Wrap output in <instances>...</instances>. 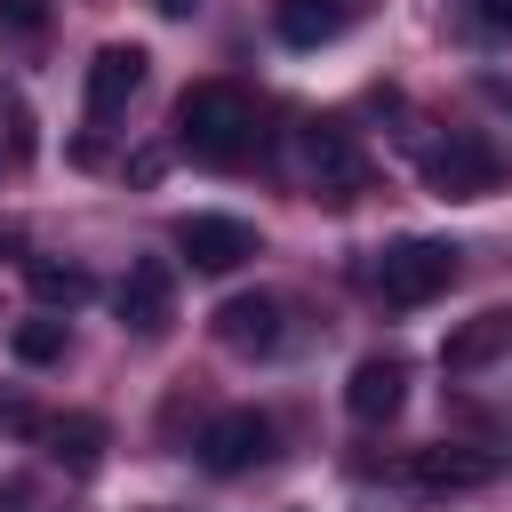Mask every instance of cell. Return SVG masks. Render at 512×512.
Returning <instances> with one entry per match:
<instances>
[{
  "label": "cell",
  "mask_w": 512,
  "mask_h": 512,
  "mask_svg": "<svg viewBox=\"0 0 512 512\" xmlns=\"http://www.w3.org/2000/svg\"><path fill=\"white\" fill-rule=\"evenodd\" d=\"M176 152H192L200 168H248L264 152V112L248 88L232 80H192L176 96Z\"/></svg>",
  "instance_id": "1"
},
{
  "label": "cell",
  "mask_w": 512,
  "mask_h": 512,
  "mask_svg": "<svg viewBox=\"0 0 512 512\" xmlns=\"http://www.w3.org/2000/svg\"><path fill=\"white\" fill-rule=\"evenodd\" d=\"M448 280H456V248H448V240H392V248L368 264V296H376L384 312H416V304H432Z\"/></svg>",
  "instance_id": "2"
},
{
  "label": "cell",
  "mask_w": 512,
  "mask_h": 512,
  "mask_svg": "<svg viewBox=\"0 0 512 512\" xmlns=\"http://www.w3.org/2000/svg\"><path fill=\"white\" fill-rule=\"evenodd\" d=\"M424 184L440 200H488L504 184V152L480 128H448L440 144H424Z\"/></svg>",
  "instance_id": "3"
},
{
  "label": "cell",
  "mask_w": 512,
  "mask_h": 512,
  "mask_svg": "<svg viewBox=\"0 0 512 512\" xmlns=\"http://www.w3.org/2000/svg\"><path fill=\"white\" fill-rule=\"evenodd\" d=\"M304 168H312V192H320V200H336V208L368 184V152L352 144V128H344V120H312V128H304Z\"/></svg>",
  "instance_id": "4"
},
{
  "label": "cell",
  "mask_w": 512,
  "mask_h": 512,
  "mask_svg": "<svg viewBox=\"0 0 512 512\" xmlns=\"http://www.w3.org/2000/svg\"><path fill=\"white\" fill-rule=\"evenodd\" d=\"M272 440H280V432H272L264 408H224V416H208V432H200V464L232 480V472H256V464L272 456Z\"/></svg>",
  "instance_id": "5"
},
{
  "label": "cell",
  "mask_w": 512,
  "mask_h": 512,
  "mask_svg": "<svg viewBox=\"0 0 512 512\" xmlns=\"http://www.w3.org/2000/svg\"><path fill=\"white\" fill-rule=\"evenodd\" d=\"M176 248H184L192 272H240V264L256 256V232H248L240 216H184V224H176Z\"/></svg>",
  "instance_id": "6"
},
{
  "label": "cell",
  "mask_w": 512,
  "mask_h": 512,
  "mask_svg": "<svg viewBox=\"0 0 512 512\" xmlns=\"http://www.w3.org/2000/svg\"><path fill=\"white\" fill-rule=\"evenodd\" d=\"M120 320L152 344V336H168V320H176V272L160 264V256H144V264H128V280H120Z\"/></svg>",
  "instance_id": "7"
},
{
  "label": "cell",
  "mask_w": 512,
  "mask_h": 512,
  "mask_svg": "<svg viewBox=\"0 0 512 512\" xmlns=\"http://www.w3.org/2000/svg\"><path fill=\"white\" fill-rule=\"evenodd\" d=\"M144 64H152V56H144L136 40H104V48L88 56V120H112V112L144 88Z\"/></svg>",
  "instance_id": "8"
},
{
  "label": "cell",
  "mask_w": 512,
  "mask_h": 512,
  "mask_svg": "<svg viewBox=\"0 0 512 512\" xmlns=\"http://www.w3.org/2000/svg\"><path fill=\"white\" fill-rule=\"evenodd\" d=\"M400 400H408V368H400V352H368V360L344 376V408H352L360 424H392Z\"/></svg>",
  "instance_id": "9"
},
{
  "label": "cell",
  "mask_w": 512,
  "mask_h": 512,
  "mask_svg": "<svg viewBox=\"0 0 512 512\" xmlns=\"http://www.w3.org/2000/svg\"><path fill=\"white\" fill-rule=\"evenodd\" d=\"M368 16V0H272V24L288 48H328Z\"/></svg>",
  "instance_id": "10"
},
{
  "label": "cell",
  "mask_w": 512,
  "mask_h": 512,
  "mask_svg": "<svg viewBox=\"0 0 512 512\" xmlns=\"http://www.w3.org/2000/svg\"><path fill=\"white\" fill-rule=\"evenodd\" d=\"M280 296H232L224 312H216V344H232V352H280Z\"/></svg>",
  "instance_id": "11"
},
{
  "label": "cell",
  "mask_w": 512,
  "mask_h": 512,
  "mask_svg": "<svg viewBox=\"0 0 512 512\" xmlns=\"http://www.w3.org/2000/svg\"><path fill=\"white\" fill-rule=\"evenodd\" d=\"M408 480L416 488H488L496 480V456H480V448H416L408 456Z\"/></svg>",
  "instance_id": "12"
},
{
  "label": "cell",
  "mask_w": 512,
  "mask_h": 512,
  "mask_svg": "<svg viewBox=\"0 0 512 512\" xmlns=\"http://www.w3.org/2000/svg\"><path fill=\"white\" fill-rule=\"evenodd\" d=\"M40 440H48V456H56L64 472H96V456H104V416H56V424H40Z\"/></svg>",
  "instance_id": "13"
},
{
  "label": "cell",
  "mask_w": 512,
  "mask_h": 512,
  "mask_svg": "<svg viewBox=\"0 0 512 512\" xmlns=\"http://www.w3.org/2000/svg\"><path fill=\"white\" fill-rule=\"evenodd\" d=\"M24 280H32V296H40V304H56V312L88 304V288H96L80 264H56V256H32V264H24Z\"/></svg>",
  "instance_id": "14"
},
{
  "label": "cell",
  "mask_w": 512,
  "mask_h": 512,
  "mask_svg": "<svg viewBox=\"0 0 512 512\" xmlns=\"http://www.w3.org/2000/svg\"><path fill=\"white\" fill-rule=\"evenodd\" d=\"M496 344H512V312H480L472 328H456V336H448V352H440V360H448V368H480Z\"/></svg>",
  "instance_id": "15"
},
{
  "label": "cell",
  "mask_w": 512,
  "mask_h": 512,
  "mask_svg": "<svg viewBox=\"0 0 512 512\" xmlns=\"http://www.w3.org/2000/svg\"><path fill=\"white\" fill-rule=\"evenodd\" d=\"M32 144H40V136H32L24 96H16V88H0V176H16V168L32 160Z\"/></svg>",
  "instance_id": "16"
},
{
  "label": "cell",
  "mask_w": 512,
  "mask_h": 512,
  "mask_svg": "<svg viewBox=\"0 0 512 512\" xmlns=\"http://www.w3.org/2000/svg\"><path fill=\"white\" fill-rule=\"evenodd\" d=\"M8 352H16L24 368H48V360H64V320H24V328L8 336Z\"/></svg>",
  "instance_id": "17"
},
{
  "label": "cell",
  "mask_w": 512,
  "mask_h": 512,
  "mask_svg": "<svg viewBox=\"0 0 512 512\" xmlns=\"http://www.w3.org/2000/svg\"><path fill=\"white\" fill-rule=\"evenodd\" d=\"M0 24H8L16 40H40V24H48V8H40V0H0Z\"/></svg>",
  "instance_id": "18"
},
{
  "label": "cell",
  "mask_w": 512,
  "mask_h": 512,
  "mask_svg": "<svg viewBox=\"0 0 512 512\" xmlns=\"http://www.w3.org/2000/svg\"><path fill=\"white\" fill-rule=\"evenodd\" d=\"M0 432H40V416L24 400H0Z\"/></svg>",
  "instance_id": "19"
},
{
  "label": "cell",
  "mask_w": 512,
  "mask_h": 512,
  "mask_svg": "<svg viewBox=\"0 0 512 512\" xmlns=\"http://www.w3.org/2000/svg\"><path fill=\"white\" fill-rule=\"evenodd\" d=\"M472 16H480L488 32H512V0H472Z\"/></svg>",
  "instance_id": "20"
},
{
  "label": "cell",
  "mask_w": 512,
  "mask_h": 512,
  "mask_svg": "<svg viewBox=\"0 0 512 512\" xmlns=\"http://www.w3.org/2000/svg\"><path fill=\"white\" fill-rule=\"evenodd\" d=\"M152 8H160V16H192L200 0H152Z\"/></svg>",
  "instance_id": "21"
},
{
  "label": "cell",
  "mask_w": 512,
  "mask_h": 512,
  "mask_svg": "<svg viewBox=\"0 0 512 512\" xmlns=\"http://www.w3.org/2000/svg\"><path fill=\"white\" fill-rule=\"evenodd\" d=\"M496 96H504V104H512V80H496Z\"/></svg>",
  "instance_id": "22"
}]
</instances>
